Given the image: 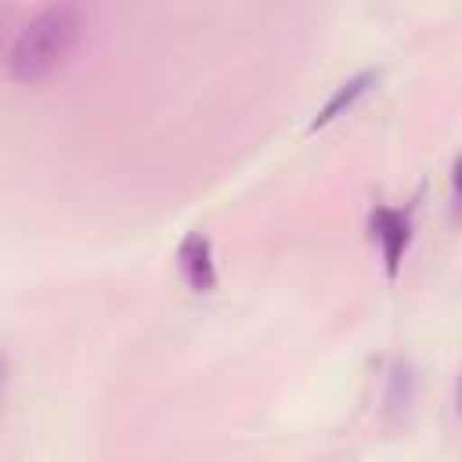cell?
<instances>
[{
    "mask_svg": "<svg viewBox=\"0 0 462 462\" xmlns=\"http://www.w3.org/2000/svg\"><path fill=\"white\" fill-rule=\"evenodd\" d=\"M79 29H83V11L76 4H51L40 14H32L18 29V36L7 51L11 79L36 83V79L51 76L58 65H65V58L79 43Z\"/></svg>",
    "mask_w": 462,
    "mask_h": 462,
    "instance_id": "obj_1",
    "label": "cell"
},
{
    "mask_svg": "<svg viewBox=\"0 0 462 462\" xmlns=\"http://www.w3.org/2000/svg\"><path fill=\"white\" fill-rule=\"evenodd\" d=\"M368 227H372V238L379 242L386 278H397L404 249L411 242V217L404 209H393V206H375L372 217H368Z\"/></svg>",
    "mask_w": 462,
    "mask_h": 462,
    "instance_id": "obj_2",
    "label": "cell"
},
{
    "mask_svg": "<svg viewBox=\"0 0 462 462\" xmlns=\"http://www.w3.org/2000/svg\"><path fill=\"white\" fill-rule=\"evenodd\" d=\"M177 271L191 292H213L217 289V263H213V242L202 231H188L177 245Z\"/></svg>",
    "mask_w": 462,
    "mask_h": 462,
    "instance_id": "obj_3",
    "label": "cell"
},
{
    "mask_svg": "<svg viewBox=\"0 0 462 462\" xmlns=\"http://www.w3.org/2000/svg\"><path fill=\"white\" fill-rule=\"evenodd\" d=\"M379 76H383L379 69H361V72H354L350 79H343V83L332 90V97L318 108V116L310 119V126H307V130H321V126H328L332 119H339L346 108H354V105H357V101H361V97L379 83Z\"/></svg>",
    "mask_w": 462,
    "mask_h": 462,
    "instance_id": "obj_4",
    "label": "cell"
},
{
    "mask_svg": "<svg viewBox=\"0 0 462 462\" xmlns=\"http://www.w3.org/2000/svg\"><path fill=\"white\" fill-rule=\"evenodd\" d=\"M415 401V368L411 365H397L390 375V393H386V408L401 411Z\"/></svg>",
    "mask_w": 462,
    "mask_h": 462,
    "instance_id": "obj_5",
    "label": "cell"
},
{
    "mask_svg": "<svg viewBox=\"0 0 462 462\" xmlns=\"http://www.w3.org/2000/svg\"><path fill=\"white\" fill-rule=\"evenodd\" d=\"M4 393H7V354L0 350V411H4Z\"/></svg>",
    "mask_w": 462,
    "mask_h": 462,
    "instance_id": "obj_6",
    "label": "cell"
}]
</instances>
